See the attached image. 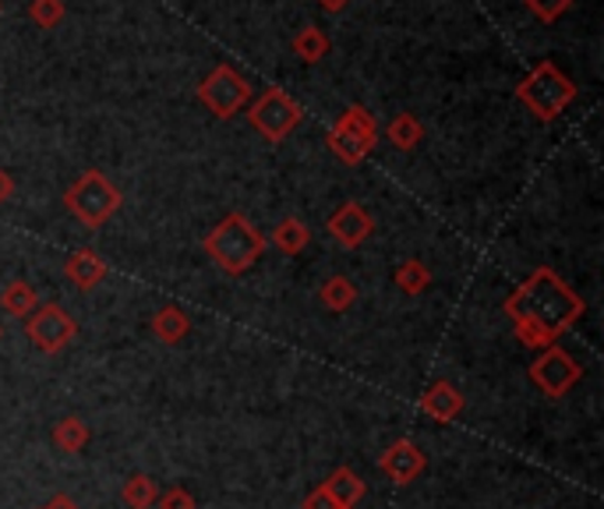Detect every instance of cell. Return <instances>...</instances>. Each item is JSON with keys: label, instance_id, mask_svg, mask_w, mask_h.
Listing matches in <instances>:
<instances>
[{"label": "cell", "instance_id": "obj_1", "mask_svg": "<svg viewBox=\"0 0 604 509\" xmlns=\"http://www.w3.org/2000/svg\"><path fill=\"white\" fill-rule=\"evenodd\" d=\"M502 311L510 316L513 332L523 347L548 350L562 332H570L583 319L587 305L555 269L541 266L505 298Z\"/></svg>", "mask_w": 604, "mask_h": 509}, {"label": "cell", "instance_id": "obj_2", "mask_svg": "<svg viewBox=\"0 0 604 509\" xmlns=\"http://www.w3.org/2000/svg\"><path fill=\"white\" fill-rule=\"evenodd\" d=\"M202 244L209 251V259L223 272H230V277H244V272L265 255V238L244 212H230V217H223L205 233Z\"/></svg>", "mask_w": 604, "mask_h": 509}, {"label": "cell", "instance_id": "obj_3", "mask_svg": "<svg viewBox=\"0 0 604 509\" xmlns=\"http://www.w3.org/2000/svg\"><path fill=\"white\" fill-rule=\"evenodd\" d=\"M516 100L527 107L537 121H555V117H562V110L576 100V86L570 74H562L558 64L541 61L516 86Z\"/></svg>", "mask_w": 604, "mask_h": 509}, {"label": "cell", "instance_id": "obj_4", "mask_svg": "<svg viewBox=\"0 0 604 509\" xmlns=\"http://www.w3.org/2000/svg\"><path fill=\"white\" fill-rule=\"evenodd\" d=\"M121 202H124L121 191H117L107 181V173L100 170H85L64 194V206L71 209V217L89 230H100L113 212L121 209Z\"/></svg>", "mask_w": 604, "mask_h": 509}, {"label": "cell", "instance_id": "obj_5", "mask_svg": "<svg viewBox=\"0 0 604 509\" xmlns=\"http://www.w3.org/2000/svg\"><path fill=\"white\" fill-rule=\"evenodd\" d=\"M375 139H379V124H375V117L368 107L361 103H350L340 117H336V124L329 128V149H333V156L340 163L346 167H358L364 163L368 156H372L375 149Z\"/></svg>", "mask_w": 604, "mask_h": 509}, {"label": "cell", "instance_id": "obj_6", "mask_svg": "<svg viewBox=\"0 0 604 509\" xmlns=\"http://www.w3.org/2000/svg\"><path fill=\"white\" fill-rule=\"evenodd\" d=\"M244 110H248V124L255 128L265 142H283L286 134H294V128L304 117L301 103L294 96H286L283 89H265Z\"/></svg>", "mask_w": 604, "mask_h": 509}, {"label": "cell", "instance_id": "obj_7", "mask_svg": "<svg viewBox=\"0 0 604 509\" xmlns=\"http://www.w3.org/2000/svg\"><path fill=\"white\" fill-rule=\"evenodd\" d=\"M251 100H255V92H251V82L230 64H220L212 68L202 86H199V103L212 113L220 117V121H230L233 113H241Z\"/></svg>", "mask_w": 604, "mask_h": 509}, {"label": "cell", "instance_id": "obj_8", "mask_svg": "<svg viewBox=\"0 0 604 509\" xmlns=\"http://www.w3.org/2000/svg\"><path fill=\"white\" fill-rule=\"evenodd\" d=\"M26 337L39 355H61V350L78 337V322L61 305H36L26 316Z\"/></svg>", "mask_w": 604, "mask_h": 509}, {"label": "cell", "instance_id": "obj_9", "mask_svg": "<svg viewBox=\"0 0 604 509\" xmlns=\"http://www.w3.org/2000/svg\"><path fill=\"white\" fill-rule=\"evenodd\" d=\"M580 379H583V368L562 347L537 350V358L531 361V382L537 386V393H544L548 400H562Z\"/></svg>", "mask_w": 604, "mask_h": 509}, {"label": "cell", "instance_id": "obj_10", "mask_svg": "<svg viewBox=\"0 0 604 509\" xmlns=\"http://www.w3.org/2000/svg\"><path fill=\"white\" fill-rule=\"evenodd\" d=\"M329 233L343 244V248H361L368 238H372L375 220L368 217V209L361 202H343L333 217H329Z\"/></svg>", "mask_w": 604, "mask_h": 509}, {"label": "cell", "instance_id": "obj_11", "mask_svg": "<svg viewBox=\"0 0 604 509\" xmlns=\"http://www.w3.org/2000/svg\"><path fill=\"white\" fill-rule=\"evenodd\" d=\"M379 467L393 478L396 485H411L424 475L427 467V457L421 453V446L411 442V439H396L393 446L385 449V453L379 457Z\"/></svg>", "mask_w": 604, "mask_h": 509}, {"label": "cell", "instance_id": "obj_12", "mask_svg": "<svg viewBox=\"0 0 604 509\" xmlns=\"http://www.w3.org/2000/svg\"><path fill=\"white\" fill-rule=\"evenodd\" d=\"M463 407H466V400H463V393L450 379H435L432 386L424 389V397H421V410L432 421H439V425L456 421L463 415Z\"/></svg>", "mask_w": 604, "mask_h": 509}, {"label": "cell", "instance_id": "obj_13", "mask_svg": "<svg viewBox=\"0 0 604 509\" xmlns=\"http://www.w3.org/2000/svg\"><path fill=\"white\" fill-rule=\"evenodd\" d=\"M64 277H68L78 290H92V287H100V283L110 277V266L103 262V255H95L92 248H78V251L68 255Z\"/></svg>", "mask_w": 604, "mask_h": 509}, {"label": "cell", "instance_id": "obj_14", "mask_svg": "<svg viewBox=\"0 0 604 509\" xmlns=\"http://www.w3.org/2000/svg\"><path fill=\"white\" fill-rule=\"evenodd\" d=\"M322 492L333 499L340 509H354L364 499L368 485H364V478L358 471H350V467H336V471L322 481Z\"/></svg>", "mask_w": 604, "mask_h": 509}, {"label": "cell", "instance_id": "obj_15", "mask_svg": "<svg viewBox=\"0 0 604 509\" xmlns=\"http://www.w3.org/2000/svg\"><path fill=\"white\" fill-rule=\"evenodd\" d=\"M152 332H155V340L167 343V347L188 340V332H191V319H188V311H181L178 305L160 308V311H155V319H152Z\"/></svg>", "mask_w": 604, "mask_h": 509}, {"label": "cell", "instance_id": "obj_16", "mask_svg": "<svg viewBox=\"0 0 604 509\" xmlns=\"http://www.w3.org/2000/svg\"><path fill=\"white\" fill-rule=\"evenodd\" d=\"M272 244H276L283 255H301L311 244V227L298 217H286L272 230Z\"/></svg>", "mask_w": 604, "mask_h": 509}, {"label": "cell", "instance_id": "obj_17", "mask_svg": "<svg viewBox=\"0 0 604 509\" xmlns=\"http://www.w3.org/2000/svg\"><path fill=\"white\" fill-rule=\"evenodd\" d=\"M53 446L61 449V453H82V449L89 446V425L82 418H61L53 425Z\"/></svg>", "mask_w": 604, "mask_h": 509}, {"label": "cell", "instance_id": "obj_18", "mask_svg": "<svg viewBox=\"0 0 604 509\" xmlns=\"http://www.w3.org/2000/svg\"><path fill=\"white\" fill-rule=\"evenodd\" d=\"M385 139L393 142L396 149L411 152V149H417L421 139H424V124L417 121L414 113H396L393 121H389V128H385Z\"/></svg>", "mask_w": 604, "mask_h": 509}, {"label": "cell", "instance_id": "obj_19", "mask_svg": "<svg viewBox=\"0 0 604 509\" xmlns=\"http://www.w3.org/2000/svg\"><path fill=\"white\" fill-rule=\"evenodd\" d=\"M36 305H39V298H36L32 283H26V280H14L0 290V311H8L14 319H26Z\"/></svg>", "mask_w": 604, "mask_h": 509}, {"label": "cell", "instance_id": "obj_20", "mask_svg": "<svg viewBox=\"0 0 604 509\" xmlns=\"http://www.w3.org/2000/svg\"><path fill=\"white\" fill-rule=\"evenodd\" d=\"M319 301L329 308V311H350L354 308V301H358V287L350 283L346 277H329L325 283H322V290H319Z\"/></svg>", "mask_w": 604, "mask_h": 509}, {"label": "cell", "instance_id": "obj_21", "mask_svg": "<svg viewBox=\"0 0 604 509\" xmlns=\"http://www.w3.org/2000/svg\"><path fill=\"white\" fill-rule=\"evenodd\" d=\"M121 499L128 509H152L155 499H160V485H155L149 475H131L121 488Z\"/></svg>", "mask_w": 604, "mask_h": 509}, {"label": "cell", "instance_id": "obj_22", "mask_svg": "<svg viewBox=\"0 0 604 509\" xmlns=\"http://www.w3.org/2000/svg\"><path fill=\"white\" fill-rule=\"evenodd\" d=\"M294 53L301 57L304 64H319L322 57L329 53V36H325L319 26H304V29L294 36Z\"/></svg>", "mask_w": 604, "mask_h": 509}, {"label": "cell", "instance_id": "obj_23", "mask_svg": "<svg viewBox=\"0 0 604 509\" xmlns=\"http://www.w3.org/2000/svg\"><path fill=\"white\" fill-rule=\"evenodd\" d=\"M396 287L406 293V298H417L427 287H432V269H427L421 259H406L400 269H396Z\"/></svg>", "mask_w": 604, "mask_h": 509}, {"label": "cell", "instance_id": "obj_24", "mask_svg": "<svg viewBox=\"0 0 604 509\" xmlns=\"http://www.w3.org/2000/svg\"><path fill=\"white\" fill-rule=\"evenodd\" d=\"M29 18H32V26H39V29L61 26L64 0H29Z\"/></svg>", "mask_w": 604, "mask_h": 509}, {"label": "cell", "instance_id": "obj_25", "mask_svg": "<svg viewBox=\"0 0 604 509\" xmlns=\"http://www.w3.org/2000/svg\"><path fill=\"white\" fill-rule=\"evenodd\" d=\"M523 4H527V11L537 18V22L552 26V22H558V18L573 8V0H523Z\"/></svg>", "mask_w": 604, "mask_h": 509}, {"label": "cell", "instance_id": "obj_26", "mask_svg": "<svg viewBox=\"0 0 604 509\" xmlns=\"http://www.w3.org/2000/svg\"><path fill=\"white\" fill-rule=\"evenodd\" d=\"M155 509H199V502H194V496L188 492V488L173 485V488H167V492H160Z\"/></svg>", "mask_w": 604, "mask_h": 509}, {"label": "cell", "instance_id": "obj_27", "mask_svg": "<svg viewBox=\"0 0 604 509\" xmlns=\"http://www.w3.org/2000/svg\"><path fill=\"white\" fill-rule=\"evenodd\" d=\"M301 509H340L333 499H329L322 488H315V492H308V499H304V506Z\"/></svg>", "mask_w": 604, "mask_h": 509}, {"label": "cell", "instance_id": "obj_28", "mask_svg": "<svg viewBox=\"0 0 604 509\" xmlns=\"http://www.w3.org/2000/svg\"><path fill=\"white\" fill-rule=\"evenodd\" d=\"M11 194H14V178L8 170H0V206H4Z\"/></svg>", "mask_w": 604, "mask_h": 509}, {"label": "cell", "instance_id": "obj_29", "mask_svg": "<svg viewBox=\"0 0 604 509\" xmlns=\"http://www.w3.org/2000/svg\"><path fill=\"white\" fill-rule=\"evenodd\" d=\"M43 509H78V502L71 496H53Z\"/></svg>", "mask_w": 604, "mask_h": 509}, {"label": "cell", "instance_id": "obj_30", "mask_svg": "<svg viewBox=\"0 0 604 509\" xmlns=\"http://www.w3.org/2000/svg\"><path fill=\"white\" fill-rule=\"evenodd\" d=\"M315 4H319L322 11H333V14H336V11H343V8L350 4V0H315Z\"/></svg>", "mask_w": 604, "mask_h": 509}, {"label": "cell", "instance_id": "obj_31", "mask_svg": "<svg viewBox=\"0 0 604 509\" xmlns=\"http://www.w3.org/2000/svg\"><path fill=\"white\" fill-rule=\"evenodd\" d=\"M0 340H4V329H0Z\"/></svg>", "mask_w": 604, "mask_h": 509}]
</instances>
